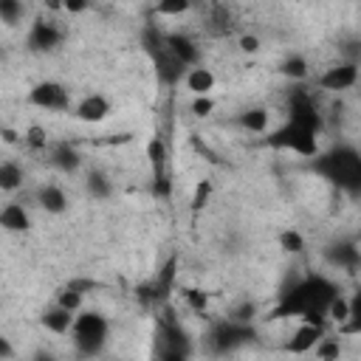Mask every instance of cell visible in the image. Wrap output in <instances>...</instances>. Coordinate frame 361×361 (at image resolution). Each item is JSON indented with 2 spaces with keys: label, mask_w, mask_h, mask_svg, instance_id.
Listing matches in <instances>:
<instances>
[{
  "label": "cell",
  "mask_w": 361,
  "mask_h": 361,
  "mask_svg": "<svg viewBox=\"0 0 361 361\" xmlns=\"http://www.w3.org/2000/svg\"><path fill=\"white\" fill-rule=\"evenodd\" d=\"M90 8V0H62V11L68 14H85Z\"/></svg>",
  "instance_id": "42"
},
{
  "label": "cell",
  "mask_w": 361,
  "mask_h": 361,
  "mask_svg": "<svg viewBox=\"0 0 361 361\" xmlns=\"http://www.w3.org/2000/svg\"><path fill=\"white\" fill-rule=\"evenodd\" d=\"M28 102L39 110H54V113H62L71 107V90L62 85V82H54V79H45V82H37L31 90H28Z\"/></svg>",
  "instance_id": "9"
},
{
  "label": "cell",
  "mask_w": 361,
  "mask_h": 361,
  "mask_svg": "<svg viewBox=\"0 0 361 361\" xmlns=\"http://www.w3.org/2000/svg\"><path fill=\"white\" fill-rule=\"evenodd\" d=\"M23 0H0V23L3 25H17L23 20Z\"/></svg>",
  "instance_id": "30"
},
{
  "label": "cell",
  "mask_w": 361,
  "mask_h": 361,
  "mask_svg": "<svg viewBox=\"0 0 361 361\" xmlns=\"http://www.w3.org/2000/svg\"><path fill=\"white\" fill-rule=\"evenodd\" d=\"M175 279H178V257H169V259L158 268V274H155L152 279H147V282H141V285L135 288V299H138L141 305H147V307H161V305H166V299L172 296Z\"/></svg>",
  "instance_id": "5"
},
{
  "label": "cell",
  "mask_w": 361,
  "mask_h": 361,
  "mask_svg": "<svg viewBox=\"0 0 361 361\" xmlns=\"http://www.w3.org/2000/svg\"><path fill=\"white\" fill-rule=\"evenodd\" d=\"M147 161L152 166V172H164L166 169V161H169V149H166V141L161 135H152L147 141Z\"/></svg>",
  "instance_id": "25"
},
{
  "label": "cell",
  "mask_w": 361,
  "mask_h": 361,
  "mask_svg": "<svg viewBox=\"0 0 361 361\" xmlns=\"http://www.w3.org/2000/svg\"><path fill=\"white\" fill-rule=\"evenodd\" d=\"M183 302H186L195 313H200V316H203L206 307H209V296H206L200 288H186V290H183Z\"/></svg>",
  "instance_id": "37"
},
{
  "label": "cell",
  "mask_w": 361,
  "mask_h": 361,
  "mask_svg": "<svg viewBox=\"0 0 361 361\" xmlns=\"http://www.w3.org/2000/svg\"><path fill=\"white\" fill-rule=\"evenodd\" d=\"M322 336H324V327L310 324V322H302V324L296 327V333L290 336V341H288V353H293V355H305V353L313 350V344H316Z\"/></svg>",
  "instance_id": "18"
},
{
  "label": "cell",
  "mask_w": 361,
  "mask_h": 361,
  "mask_svg": "<svg viewBox=\"0 0 361 361\" xmlns=\"http://www.w3.org/2000/svg\"><path fill=\"white\" fill-rule=\"evenodd\" d=\"M313 353H316V358H322V361H333V358L341 355V347H338V341L322 336V338L313 344Z\"/></svg>",
  "instance_id": "36"
},
{
  "label": "cell",
  "mask_w": 361,
  "mask_h": 361,
  "mask_svg": "<svg viewBox=\"0 0 361 361\" xmlns=\"http://www.w3.org/2000/svg\"><path fill=\"white\" fill-rule=\"evenodd\" d=\"M68 285H71L73 290H79V293H90V290L99 288V282L90 279V276H73V279H68Z\"/></svg>",
  "instance_id": "40"
},
{
  "label": "cell",
  "mask_w": 361,
  "mask_h": 361,
  "mask_svg": "<svg viewBox=\"0 0 361 361\" xmlns=\"http://www.w3.org/2000/svg\"><path fill=\"white\" fill-rule=\"evenodd\" d=\"M155 355L164 361H183L192 355V338L175 319L172 307H164L155 327Z\"/></svg>",
  "instance_id": "4"
},
{
  "label": "cell",
  "mask_w": 361,
  "mask_h": 361,
  "mask_svg": "<svg viewBox=\"0 0 361 361\" xmlns=\"http://www.w3.org/2000/svg\"><path fill=\"white\" fill-rule=\"evenodd\" d=\"M23 166L17 161H3L0 164V192H17L23 186Z\"/></svg>",
  "instance_id": "24"
},
{
  "label": "cell",
  "mask_w": 361,
  "mask_h": 361,
  "mask_svg": "<svg viewBox=\"0 0 361 361\" xmlns=\"http://www.w3.org/2000/svg\"><path fill=\"white\" fill-rule=\"evenodd\" d=\"M355 82H358V62H355V59H350V62H338V65L327 68V71L316 79V85H319L322 90H330V93L350 90Z\"/></svg>",
  "instance_id": "12"
},
{
  "label": "cell",
  "mask_w": 361,
  "mask_h": 361,
  "mask_svg": "<svg viewBox=\"0 0 361 361\" xmlns=\"http://www.w3.org/2000/svg\"><path fill=\"white\" fill-rule=\"evenodd\" d=\"M0 62H6V48L0 45Z\"/></svg>",
  "instance_id": "45"
},
{
  "label": "cell",
  "mask_w": 361,
  "mask_h": 361,
  "mask_svg": "<svg viewBox=\"0 0 361 361\" xmlns=\"http://www.w3.org/2000/svg\"><path fill=\"white\" fill-rule=\"evenodd\" d=\"M0 228H6V231H28L31 228V217H28V212H25V206L23 203H6L3 209H0Z\"/></svg>",
  "instance_id": "21"
},
{
  "label": "cell",
  "mask_w": 361,
  "mask_h": 361,
  "mask_svg": "<svg viewBox=\"0 0 361 361\" xmlns=\"http://www.w3.org/2000/svg\"><path fill=\"white\" fill-rule=\"evenodd\" d=\"M254 313H257V307H254L251 302H243V305H237V307L228 313V319H234V322H251Z\"/></svg>",
  "instance_id": "39"
},
{
  "label": "cell",
  "mask_w": 361,
  "mask_h": 361,
  "mask_svg": "<svg viewBox=\"0 0 361 361\" xmlns=\"http://www.w3.org/2000/svg\"><path fill=\"white\" fill-rule=\"evenodd\" d=\"M166 48L186 65V68H192V65H200V48H197V42L192 39V37H186V34H166Z\"/></svg>",
  "instance_id": "17"
},
{
  "label": "cell",
  "mask_w": 361,
  "mask_h": 361,
  "mask_svg": "<svg viewBox=\"0 0 361 361\" xmlns=\"http://www.w3.org/2000/svg\"><path fill=\"white\" fill-rule=\"evenodd\" d=\"M251 338H257V330L251 327V322L220 319V322H214L212 330H209V344H212V353H217V355L234 353L237 347L248 344Z\"/></svg>",
  "instance_id": "6"
},
{
  "label": "cell",
  "mask_w": 361,
  "mask_h": 361,
  "mask_svg": "<svg viewBox=\"0 0 361 361\" xmlns=\"http://www.w3.org/2000/svg\"><path fill=\"white\" fill-rule=\"evenodd\" d=\"M192 8V0H155V14L161 17H180Z\"/></svg>",
  "instance_id": "31"
},
{
  "label": "cell",
  "mask_w": 361,
  "mask_h": 361,
  "mask_svg": "<svg viewBox=\"0 0 361 361\" xmlns=\"http://www.w3.org/2000/svg\"><path fill=\"white\" fill-rule=\"evenodd\" d=\"M336 293H338V285L333 279H327L322 274H307L279 293L268 319H302V322L324 327L327 324L324 310Z\"/></svg>",
  "instance_id": "1"
},
{
  "label": "cell",
  "mask_w": 361,
  "mask_h": 361,
  "mask_svg": "<svg viewBox=\"0 0 361 361\" xmlns=\"http://www.w3.org/2000/svg\"><path fill=\"white\" fill-rule=\"evenodd\" d=\"M183 85L192 96H209L214 90V73L206 65H192L183 73Z\"/></svg>",
  "instance_id": "19"
},
{
  "label": "cell",
  "mask_w": 361,
  "mask_h": 361,
  "mask_svg": "<svg viewBox=\"0 0 361 361\" xmlns=\"http://www.w3.org/2000/svg\"><path fill=\"white\" fill-rule=\"evenodd\" d=\"M279 73H282L285 79L302 82V79H307L310 68H307V59H305V56L293 54V56H285V59H282V65H279Z\"/></svg>",
  "instance_id": "26"
},
{
  "label": "cell",
  "mask_w": 361,
  "mask_h": 361,
  "mask_svg": "<svg viewBox=\"0 0 361 361\" xmlns=\"http://www.w3.org/2000/svg\"><path fill=\"white\" fill-rule=\"evenodd\" d=\"M149 192H152V197H158V200H169V197H172V178H169L166 169H164V172H152Z\"/></svg>",
  "instance_id": "29"
},
{
  "label": "cell",
  "mask_w": 361,
  "mask_h": 361,
  "mask_svg": "<svg viewBox=\"0 0 361 361\" xmlns=\"http://www.w3.org/2000/svg\"><path fill=\"white\" fill-rule=\"evenodd\" d=\"M48 164L62 175H73L82 166V155L73 144L56 141V144H48Z\"/></svg>",
  "instance_id": "14"
},
{
  "label": "cell",
  "mask_w": 361,
  "mask_h": 361,
  "mask_svg": "<svg viewBox=\"0 0 361 361\" xmlns=\"http://www.w3.org/2000/svg\"><path fill=\"white\" fill-rule=\"evenodd\" d=\"M288 121L299 124V127H307L310 133H322L324 121H322V113L313 102V96L305 90V87H293L290 96H288Z\"/></svg>",
  "instance_id": "8"
},
{
  "label": "cell",
  "mask_w": 361,
  "mask_h": 361,
  "mask_svg": "<svg viewBox=\"0 0 361 361\" xmlns=\"http://www.w3.org/2000/svg\"><path fill=\"white\" fill-rule=\"evenodd\" d=\"M73 310H68V307H62V305H51L48 310H42V316H39V324L48 330V333H54V336H68L71 333V327H73Z\"/></svg>",
  "instance_id": "16"
},
{
  "label": "cell",
  "mask_w": 361,
  "mask_h": 361,
  "mask_svg": "<svg viewBox=\"0 0 361 361\" xmlns=\"http://www.w3.org/2000/svg\"><path fill=\"white\" fill-rule=\"evenodd\" d=\"M110 113H113V104H110V99L102 96V93L85 96V99L73 107V116H76L79 121H85V124H99V121H104Z\"/></svg>",
  "instance_id": "13"
},
{
  "label": "cell",
  "mask_w": 361,
  "mask_h": 361,
  "mask_svg": "<svg viewBox=\"0 0 361 361\" xmlns=\"http://www.w3.org/2000/svg\"><path fill=\"white\" fill-rule=\"evenodd\" d=\"M0 358H14V347L6 336H0Z\"/></svg>",
  "instance_id": "43"
},
{
  "label": "cell",
  "mask_w": 361,
  "mask_h": 361,
  "mask_svg": "<svg viewBox=\"0 0 361 361\" xmlns=\"http://www.w3.org/2000/svg\"><path fill=\"white\" fill-rule=\"evenodd\" d=\"M237 42H240V51H243V54H257V51L262 48V42H259L257 34H243Z\"/></svg>",
  "instance_id": "41"
},
{
  "label": "cell",
  "mask_w": 361,
  "mask_h": 361,
  "mask_svg": "<svg viewBox=\"0 0 361 361\" xmlns=\"http://www.w3.org/2000/svg\"><path fill=\"white\" fill-rule=\"evenodd\" d=\"M85 189H87V195H90V197L104 200V197H110V195H113V180H110L102 169H90V172H87V178H85Z\"/></svg>",
  "instance_id": "23"
},
{
  "label": "cell",
  "mask_w": 361,
  "mask_h": 361,
  "mask_svg": "<svg viewBox=\"0 0 361 361\" xmlns=\"http://www.w3.org/2000/svg\"><path fill=\"white\" fill-rule=\"evenodd\" d=\"M107 333H110V322L99 310H76L71 336H73V347L82 358L102 355V350L107 344Z\"/></svg>",
  "instance_id": "3"
},
{
  "label": "cell",
  "mask_w": 361,
  "mask_h": 361,
  "mask_svg": "<svg viewBox=\"0 0 361 361\" xmlns=\"http://www.w3.org/2000/svg\"><path fill=\"white\" fill-rule=\"evenodd\" d=\"M42 6L48 11H62V0H42Z\"/></svg>",
  "instance_id": "44"
},
{
  "label": "cell",
  "mask_w": 361,
  "mask_h": 361,
  "mask_svg": "<svg viewBox=\"0 0 361 361\" xmlns=\"http://www.w3.org/2000/svg\"><path fill=\"white\" fill-rule=\"evenodd\" d=\"M82 302H85V293H79V290H73L71 285H65L59 293H56V305H62V307H68V310H82Z\"/></svg>",
  "instance_id": "35"
},
{
  "label": "cell",
  "mask_w": 361,
  "mask_h": 361,
  "mask_svg": "<svg viewBox=\"0 0 361 361\" xmlns=\"http://www.w3.org/2000/svg\"><path fill=\"white\" fill-rule=\"evenodd\" d=\"M268 121H271V113L265 107H248L237 116V124L248 133H265L268 130Z\"/></svg>",
  "instance_id": "22"
},
{
  "label": "cell",
  "mask_w": 361,
  "mask_h": 361,
  "mask_svg": "<svg viewBox=\"0 0 361 361\" xmlns=\"http://www.w3.org/2000/svg\"><path fill=\"white\" fill-rule=\"evenodd\" d=\"M313 172L347 195L361 192V155L353 144H336L327 152H316Z\"/></svg>",
  "instance_id": "2"
},
{
  "label": "cell",
  "mask_w": 361,
  "mask_h": 361,
  "mask_svg": "<svg viewBox=\"0 0 361 361\" xmlns=\"http://www.w3.org/2000/svg\"><path fill=\"white\" fill-rule=\"evenodd\" d=\"M324 313H327L330 322H338V324H341V322L350 316V299H344L341 293H336V296L327 302V310H324Z\"/></svg>",
  "instance_id": "32"
},
{
  "label": "cell",
  "mask_w": 361,
  "mask_h": 361,
  "mask_svg": "<svg viewBox=\"0 0 361 361\" xmlns=\"http://www.w3.org/2000/svg\"><path fill=\"white\" fill-rule=\"evenodd\" d=\"M37 203H39V209L48 212V214H65V212H68V195H65V189L56 186V183L39 186Z\"/></svg>",
  "instance_id": "20"
},
{
  "label": "cell",
  "mask_w": 361,
  "mask_h": 361,
  "mask_svg": "<svg viewBox=\"0 0 361 361\" xmlns=\"http://www.w3.org/2000/svg\"><path fill=\"white\" fill-rule=\"evenodd\" d=\"M212 192H214L212 180H197V183H195V192H192V200H189V209H192V214H197V212H203V209L209 206V200H212Z\"/></svg>",
  "instance_id": "27"
},
{
  "label": "cell",
  "mask_w": 361,
  "mask_h": 361,
  "mask_svg": "<svg viewBox=\"0 0 361 361\" xmlns=\"http://www.w3.org/2000/svg\"><path fill=\"white\" fill-rule=\"evenodd\" d=\"M23 141H25V144H28V149H34V152L48 149V133H45V127H39V124H31V127L25 130Z\"/></svg>",
  "instance_id": "34"
},
{
  "label": "cell",
  "mask_w": 361,
  "mask_h": 361,
  "mask_svg": "<svg viewBox=\"0 0 361 361\" xmlns=\"http://www.w3.org/2000/svg\"><path fill=\"white\" fill-rule=\"evenodd\" d=\"M276 243H279V248H282L285 254H302V251H305V237H302L296 228H285V231H279Z\"/></svg>",
  "instance_id": "28"
},
{
  "label": "cell",
  "mask_w": 361,
  "mask_h": 361,
  "mask_svg": "<svg viewBox=\"0 0 361 361\" xmlns=\"http://www.w3.org/2000/svg\"><path fill=\"white\" fill-rule=\"evenodd\" d=\"M65 34L62 28L54 23V20H45V17H37L28 28V37H25V45L31 54H54L59 45H62Z\"/></svg>",
  "instance_id": "10"
},
{
  "label": "cell",
  "mask_w": 361,
  "mask_h": 361,
  "mask_svg": "<svg viewBox=\"0 0 361 361\" xmlns=\"http://www.w3.org/2000/svg\"><path fill=\"white\" fill-rule=\"evenodd\" d=\"M231 28V14L226 11V6H214V11L209 14V31L212 34H226Z\"/></svg>",
  "instance_id": "33"
},
{
  "label": "cell",
  "mask_w": 361,
  "mask_h": 361,
  "mask_svg": "<svg viewBox=\"0 0 361 361\" xmlns=\"http://www.w3.org/2000/svg\"><path fill=\"white\" fill-rule=\"evenodd\" d=\"M0 133H3V127H0Z\"/></svg>",
  "instance_id": "46"
},
{
  "label": "cell",
  "mask_w": 361,
  "mask_h": 361,
  "mask_svg": "<svg viewBox=\"0 0 361 361\" xmlns=\"http://www.w3.org/2000/svg\"><path fill=\"white\" fill-rule=\"evenodd\" d=\"M189 110H192V116L206 118V116H212V110H214V99H212V96H195L192 104H189Z\"/></svg>",
  "instance_id": "38"
},
{
  "label": "cell",
  "mask_w": 361,
  "mask_h": 361,
  "mask_svg": "<svg viewBox=\"0 0 361 361\" xmlns=\"http://www.w3.org/2000/svg\"><path fill=\"white\" fill-rule=\"evenodd\" d=\"M149 59H152V68H155L158 82L166 85V87H175V85L183 79V73H186V65L166 48V37H164V45L149 54Z\"/></svg>",
  "instance_id": "11"
},
{
  "label": "cell",
  "mask_w": 361,
  "mask_h": 361,
  "mask_svg": "<svg viewBox=\"0 0 361 361\" xmlns=\"http://www.w3.org/2000/svg\"><path fill=\"white\" fill-rule=\"evenodd\" d=\"M316 138H319V135L310 133L307 127H299V124H293V121H285L279 130H274V133L268 135V144H271L274 149H290V152H296V155L313 158V155L319 152V141H316Z\"/></svg>",
  "instance_id": "7"
},
{
  "label": "cell",
  "mask_w": 361,
  "mask_h": 361,
  "mask_svg": "<svg viewBox=\"0 0 361 361\" xmlns=\"http://www.w3.org/2000/svg\"><path fill=\"white\" fill-rule=\"evenodd\" d=\"M324 257H327V262L330 265H336V268H341V271H355L358 268V262H361V251H358V245L353 243V240H344V243H333L327 251H324Z\"/></svg>",
  "instance_id": "15"
}]
</instances>
